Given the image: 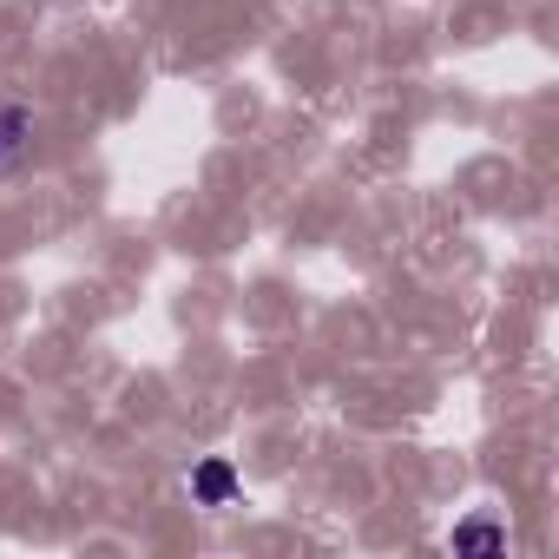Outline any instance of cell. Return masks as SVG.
Wrapping results in <instances>:
<instances>
[{
	"label": "cell",
	"instance_id": "obj_2",
	"mask_svg": "<svg viewBox=\"0 0 559 559\" xmlns=\"http://www.w3.org/2000/svg\"><path fill=\"white\" fill-rule=\"evenodd\" d=\"M448 546H454V552H487V559H493V552H507V526H500L493 513H467V520L448 533Z\"/></svg>",
	"mask_w": 559,
	"mask_h": 559
},
{
	"label": "cell",
	"instance_id": "obj_1",
	"mask_svg": "<svg viewBox=\"0 0 559 559\" xmlns=\"http://www.w3.org/2000/svg\"><path fill=\"white\" fill-rule=\"evenodd\" d=\"M237 487H243V480H237V467H230L224 454H204V461L191 467V500H198V507H230Z\"/></svg>",
	"mask_w": 559,
	"mask_h": 559
},
{
	"label": "cell",
	"instance_id": "obj_3",
	"mask_svg": "<svg viewBox=\"0 0 559 559\" xmlns=\"http://www.w3.org/2000/svg\"><path fill=\"white\" fill-rule=\"evenodd\" d=\"M27 139H34V112L27 106H0V171L27 152Z\"/></svg>",
	"mask_w": 559,
	"mask_h": 559
}]
</instances>
